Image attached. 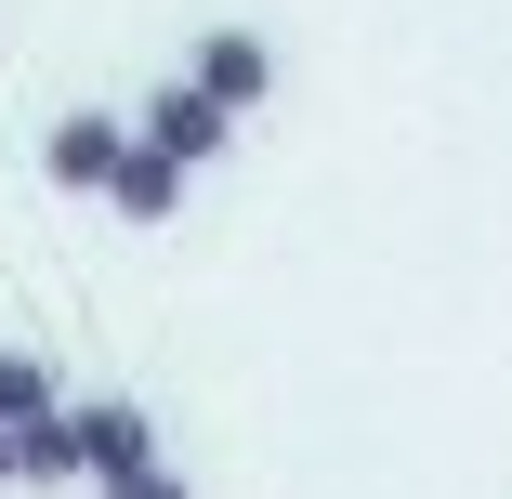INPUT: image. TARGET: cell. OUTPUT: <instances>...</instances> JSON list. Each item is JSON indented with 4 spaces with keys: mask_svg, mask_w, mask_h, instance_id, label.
I'll return each instance as SVG.
<instances>
[{
    "mask_svg": "<svg viewBox=\"0 0 512 499\" xmlns=\"http://www.w3.org/2000/svg\"><path fill=\"white\" fill-rule=\"evenodd\" d=\"M184 79H197V92H211V106H224V119H250V106H263V92H276V40H263V27H211V40H197V53H184Z\"/></svg>",
    "mask_w": 512,
    "mask_h": 499,
    "instance_id": "6da1fadb",
    "label": "cell"
},
{
    "mask_svg": "<svg viewBox=\"0 0 512 499\" xmlns=\"http://www.w3.org/2000/svg\"><path fill=\"white\" fill-rule=\"evenodd\" d=\"M224 132H237V119H224L197 79H158V92H145V119H132V145H158V158H184V171H197V158H224Z\"/></svg>",
    "mask_w": 512,
    "mask_h": 499,
    "instance_id": "7a4b0ae2",
    "label": "cell"
},
{
    "mask_svg": "<svg viewBox=\"0 0 512 499\" xmlns=\"http://www.w3.org/2000/svg\"><path fill=\"white\" fill-rule=\"evenodd\" d=\"M66 434H79V473L106 486V473H145L158 460V421L132 408V394H92V408H66Z\"/></svg>",
    "mask_w": 512,
    "mask_h": 499,
    "instance_id": "3957f363",
    "label": "cell"
},
{
    "mask_svg": "<svg viewBox=\"0 0 512 499\" xmlns=\"http://www.w3.org/2000/svg\"><path fill=\"white\" fill-rule=\"evenodd\" d=\"M119 145H132V119H106V106H79V119H53V145H40V171H53L66 197H106V171H119Z\"/></svg>",
    "mask_w": 512,
    "mask_h": 499,
    "instance_id": "277c9868",
    "label": "cell"
},
{
    "mask_svg": "<svg viewBox=\"0 0 512 499\" xmlns=\"http://www.w3.org/2000/svg\"><path fill=\"white\" fill-rule=\"evenodd\" d=\"M106 211H119V224H171V211H184V158H158V145H119V171H106Z\"/></svg>",
    "mask_w": 512,
    "mask_h": 499,
    "instance_id": "5b68a950",
    "label": "cell"
},
{
    "mask_svg": "<svg viewBox=\"0 0 512 499\" xmlns=\"http://www.w3.org/2000/svg\"><path fill=\"white\" fill-rule=\"evenodd\" d=\"M14 486H79V434H66V408L14 421Z\"/></svg>",
    "mask_w": 512,
    "mask_h": 499,
    "instance_id": "8992f818",
    "label": "cell"
},
{
    "mask_svg": "<svg viewBox=\"0 0 512 499\" xmlns=\"http://www.w3.org/2000/svg\"><path fill=\"white\" fill-rule=\"evenodd\" d=\"M40 408H66V394H53V368H40V355H0V434H14V421H40Z\"/></svg>",
    "mask_w": 512,
    "mask_h": 499,
    "instance_id": "52a82bcc",
    "label": "cell"
},
{
    "mask_svg": "<svg viewBox=\"0 0 512 499\" xmlns=\"http://www.w3.org/2000/svg\"><path fill=\"white\" fill-rule=\"evenodd\" d=\"M106 499H197V486H184L171 460H145V473H106Z\"/></svg>",
    "mask_w": 512,
    "mask_h": 499,
    "instance_id": "ba28073f",
    "label": "cell"
},
{
    "mask_svg": "<svg viewBox=\"0 0 512 499\" xmlns=\"http://www.w3.org/2000/svg\"><path fill=\"white\" fill-rule=\"evenodd\" d=\"M0 486H14V434H0Z\"/></svg>",
    "mask_w": 512,
    "mask_h": 499,
    "instance_id": "9c48e42d",
    "label": "cell"
}]
</instances>
